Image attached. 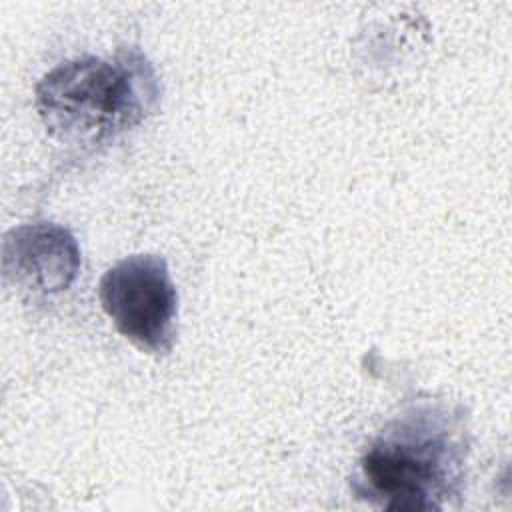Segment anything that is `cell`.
I'll list each match as a JSON object with an SVG mask.
<instances>
[{
  "mask_svg": "<svg viewBox=\"0 0 512 512\" xmlns=\"http://www.w3.org/2000/svg\"><path fill=\"white\" fill-rule=\"evenodd\" d=\"M462 418L440 404L408 408L370 442L354 492L386 510H442L464 482Z\"/></svg>",
  "mask_w": 512,
  "mask_h": 512,
  "instance_id": "6da1fadb",
  "label": "cell"
},
{
  "mask_svg": "<svg viewBox=\"0 0 512 512\" xmlns=\"http://www.w3.org/2000/svg\"><path fill=\"white\" fill-rule=\"evenodd\" d=\"M156 100L154 68L138 50L62 62L36 88L38 112L50 136L90 148L140 124Z\"/></svg>",
  "mask_w": 512,
  "mask_h": 512,
  "instance_id": "7a4b0ae2",
  "label": "cell"
},
{
  "mask_svg": "<svg viewBox=\"0 0 512 512\" xmlns=\"http://www.w3.org/2000/svg\"><path fill=\"white\" fill-rule=\"evenodd\" d=\"M100 302L122 336L164 356L176 340L178 294L168 264L156 254H132L100 280Z\"/></svg>",
  "mask_w": 512,
  "mask_h": 512,
  "instance_id": "3957f363",
  "label": "cell"
},
{
  "mask_svg": "<svg viewBox=\"0 0 512 512\" xmlns=\"http://www.w3.org/2000/svg\"><path fill=\"white\" fill-rule=\"evenodd\" d=\"M2 264L6 280L32 294H56L74 282L80 270V248L76 238L58 224H24L6 234Z\"/></svg>",
  "mask_w": 512,
  "mask_h": 512,
  "instance_id": "277c9868",
  "label": "cell"
}]
</instances>
